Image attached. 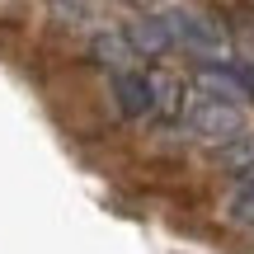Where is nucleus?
I'll use <instances>...</instances> for the list:
<instances>
[{
    "label": "nucleus",
    "mask_w": 254,
    "mask_h": 254,
    "mask_svg": "<svg viewBox=\"0 0 254 254\" xmlns=\"http://www.w3.org/2000/svg\"><path fill=\"white\" fill-rule=\"evenodd\" d=\"M160 19H165V33H170V47H184L189 57H198V62H212V66L231 62L226 28H221L217 19L198 14V9H189V5H174V9H165Z\"/></svg>",
    "instance_id": "1"
},
{
    "label": "nucleus",
    "mask_w": 254,
    "mask_h": 254,
    "mask_svg": "<svg viewBox=\"0 0 254 254\" xmlns=\"http://www.w3.org/2000/svg\"><path fill=\"white\" fill-rule=\"evenodd\" d=\"M179 118L189 127L193 136H202V141H231L236 132H245V109L240 104H221V99H207V94L193 90L189 104H179Z\"/></svg>",
    "instance_id": "2"
},
{
    "label": "nucleus",
    "mask_w": 254,
    "mask_h": 254,
    "mask_svg": "<svg viewBox=\"0 0 254 254\" xmlns=\"http://www.w3.org/2000/svg\"><path fill=\"white\" fill-rule=\"evenodd\" d=\"M113 94H118V109L127 113V118H146V113H155V75H141L136 66L113 75Z\"/></svg>",
    "instance_id": "3"
},
{
    "label": "nucleus",
    "mask_w": 254,
    "mask_h": 254,
    "mask_svg": "<svg viewBox=\"0 0 254 254\" xmlns=\"http://www.w3.org/2000/svg\"><path fill=\"white\" fill-rule=\"evenodd\" d=\"M198 94H207V99H221V104H245L250 99V90L240 85V75L231 71L226 62L221 66H207V71L198 75V85H193Z\"/></svg>",
    "instance_id": "4"
},
{
    "label": "nucleus",
    "mask_w": 254,
    "mask_h": 254,
    "mask_svg": "<svg viewBox=\"0 0 254 254\" xmlns=\"http://www.w3.org/2000/svg\"><path fill=\"white\" fill-rule=\"evenodd\" d=\"M127 43H132V52H136V57H160V52H170L165 19H160V14H141L132 28H127Z\"/></svg>",
    "instance_id": "5"
},
{
    "label": "nucleus",
    "mask_w": 254,
    "mask_h": 254,
    "mask_svg": "<svg viewBox=\"0 0 254 254\" xmlns=\"http://www.w3.org/2000/svg\"><path fill=\"white\" fill-rule=\"evenodd\" d=\"M94 62L109 66L113 75H118V71H132V66H136V52H132V43H127V33H94Z\"/></svg>",
    "instance_id": "6"
},
{
    "label": "nucleus",
    "mask_w": 254,
    "mask_h": 254,
    "mask_svg": "<svg viewBox=\"0 0 254 254\" xmlns=\"http://www.w3.org/2000/svg\"><path fill=\"white\" fill-rule=\"evenodd\" d=\"M226 221L254 226V170L236 174V189H231V198H226Z\"/></svg>",
    "instance_id": "7"
},
{
    "label": "nucleus",
    "mask_w": 254,
    "mask_h": 254,
    "mask_svg": "<svg viewBox=\"0 0 254 254\" xmlns=\"http://www.w3.org/2000/svg\"><path fill=\"white\" fill-rule=\"evenodd\" d=\"M221 165H226L231 174H245V170H254V136L236 132L231 141H221Z\"/></svg>",
    "instance_id": "8"
},
{
    "label": "nucleus",
    "mask_w": 254,
    "mask_h": 254,
    "mask_svg": "<svg viewBox=\"0 0 254 254\" xmlns=\"http://www.w3.org/2000/svg\"><path fill=\"white\" fill-rule=\"evenodd\" d=\"M47 5H52L57 24H71V28L90 24V0H47Z\"/></svg>",
    "instance_id": "9"
}]
</instances>
